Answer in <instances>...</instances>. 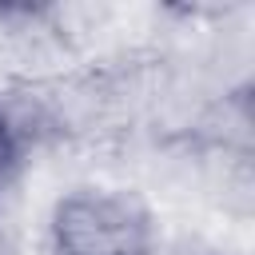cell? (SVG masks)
I'll list each match as a JSON object with an SVG mask.
<instances>
[{
	"instance_id": "1",
	"label": "cell",
	"mask_w": 255,
	"mask_h": 255,
	"mask_svg": "<svg viewBox=\"0 0 255 255\" xmlns=\"http://www.w3.org/2000/svg\"><path fill=\"white\" fill-rule=\"evenodd\" d=\"M147 211L120 191H76L52 219V255H147Z\"/></svg>"
},
{
	"instance_id": "2",
	"label": "cell",
	"mask_w": 255,
	"mask_h": 255,
	"mask_svg": "<svg viewBox=\"0 0 255 255\" xmlns=\"http://www.w3.org/2000/svg\"><path fill=\"white\" fill-rule=\"evenodd\" d=\"M12 163H16V131L4 120V112H0V183H4V175H8Z\"/></svg>"
}]
</instances>
